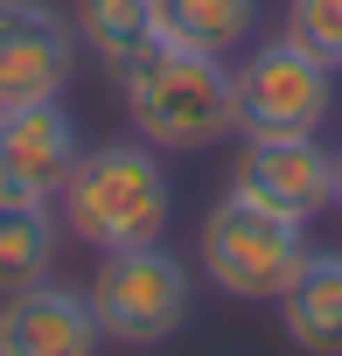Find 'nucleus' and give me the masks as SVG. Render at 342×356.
<instances>
[{"label": "nucleus", "instance_id": "1", "mask_svg": "<svg viewBox=\"0 0 342 356\" xmlns=\"http://www.w3.org/2000/svg\"><path fill=\"white\" fill-rule=\"evenodd\" d=\"M63 231L77 245L98 252H126V245H161L168 231V168L161 147L147 140H112L77 154L70 182H63Z\"/></svg>", "mask_w": 342, "mask_h": 356}, {"label": "nucleus", "instance_id": "2", "mask_svg": "<svg viewBox=\"0 0 342 356\" xmlns=\"http://www.w3.org/2000/svg\"><path fill=\"white\" fill-rule=\"evenodd\" d=\"M126 119L147 147L161 154H203L217 147L231 126V70L224 56H203V49H175V42H161L154 56H140L126 77Z\"/></svg>", "mask_w": 342, "mask_h": 356}, {"label": "nucleus", "instance_id": "3", "mask_svg": "<svg viewBox=\"0 0 342 356\" xmlns=\"http://www.w3.org/2000/svg\"><path fill=\"white\" fill-rule=\"evenodd\" d=\"M307 224L231 189L210 217H203V273L231 293V300H279L293 286V273L307 266Z\"/></svg>", "mask_w": 342, "mask_h": 356}, {"label": "nucleus", "instance_id": "4", "mask_svg": "<svg viewBox=\"0 0 342 356\" xmlns=\"http://www.w3.org/2000/svg\"><path fill=\"white\" fill-rule=\"evenodd\" d=\"M328 105H335V70L321 56H307L293 35L259 42L231 70V126L245 140H266V133H321Z\"/></svg>", "mask_w": 342, "mask_h": 356}, {"label": "nucleus", "instance_id": "5", "mask_svg": "<svg viewBox=\"0 0 342 356\" xmlns=\"http://www.w3.org/2000/svg\"><path fill=\"white\" fill-rule=\"evenodd\" d=\"M91 307H98V328L112 342H168L182 321H189V273L168 245H126V252H105L98 280H91Z\"/></svg>", "mask_w": 342, "mask_h": 356}, {"label": "nucleus", "instance_id": "6", "mask_svg": "<svg viewBox=\"0 0 342 356\" xmlns=\"http://www.w3.org/2000/svg\"><path fill=\"white\" fill-rule=\"evenodd\" d=\"M77 126L56 98L0 105V196L8 203H56L77 168Z\"/></svg>", "mask_w": 342, "mask_h": 356}, {"label": "nucleus", "instance_id": "7", "mask_svg": "<svg viewBox=\"0 0 342 356\" xmlns=\"http://www.w3.org/2000/svg\"><path fill=\"white\" fill-rule=\"evenodd\" d=\"M77 63V35L42 0H8L0 8V105H42L63 98Z\"/></svg>", "mask_w": 342, "mask_h": 356}, {"label": "nucleus", "instance_id": "8", "mask_svg": "<svg viewBox=\"0 0 342 356\" xmlns=\"http://www.w3.org/2000/svg\"><path fill=\"white\" fill-rule=\"evenodd\" d=\"M245 196L286 210V217H321L335 203V154L314 140V133H266V140H245L238 154V182Z\"/></svg>", "mask_w": 342, "mask_h": 356}, {"label": "nucleus", "instance_id": "9", "mask_svg": "<svg viewBox=\"0 0 342 356\" xmlns=\"http://www.w3.org/2000/svg\"><path fill=\"white\" fill-rule=\"evenodd\" d=\"M105 328L91 293L35 280L22 293H0V356H98Z\"/></svg>", "mask_w": 342, "mask_h": 356}, {"label": "nucleus", "instance_id": "10", "mask_svg": "<svg viewBox=\"0 0 342 356\" xmlns=\"http://www.w3.org/2000/svg\"><path fill=\"white\" fill-rule=\"evenodd\" d=\"M286 335L307 356H342V252H307L293 286L279 293Z\"/></svg>", "mask_w": 342, "mask_h": 356}, {"label": "nucleus", "instance_id": "11", "mask_svg": "<svg viewBox=\"0 0 342 356\" xmlns=\"http://www.w3.org/2000/svg\"><path fill=\"white\" fill-rule=\"evenodd\" d=\"M77 35L112 77H126L140 56L161 49V8L154 0H77Z\"/></svg>", "mask_w": 342, "mask_h": 356}, {"label": "nucleus", "instance_id": "12", "mask_svg": "<svg viewBox=\"0 0 342 356\" xmlns=\"http://www.w3.org/2000/svg\"><path fill=\"white\" fill-rule=\"evenodd\" d=\"M154 8H161V42L203 56H231L259 29V0H154Z\"/></svg>", "mask_w": 342, "mask_h": 356}, {"label": "nucleus", "instance_id": "13", "mask_svg": "<svg viewBox=\"0 0 342 356\" xmlns=\"http://www.w3.org/2000/svg\"><path fill=\"white\" fill-rule=\"evenodd\" d=\"M56 266V217L49 203H8L0 196V293H22L49 280Z\"/></svg>", "mask_w": 342, "mask_h": 356}, {"label": "nucleus", "instance_id": "14", "mask_svg": "<svg viewBox=\"0 0 342 356\" xmlns=\"http://www.w3.org/2000/svg\"><path fill=\"white\" fill-rule=\"evenodd\" d=\"M286 35L328 70H342V0H286Z\"/></svg>", "mask_w": 342, "mask_h": 356}, {"label": "nucleus", "instance_id": "15", "mask_svg": "<svg viewBox=\"0 0 342 356\" xmlns=\"http://www.w3.org/2000/svg\"><path fill=\"white\" fill-rule=\"evenodd\" d=\"M335 203H342V161H335Z\"/></svg>", "mask_w": 342, "mask_h": 356}, {"label": "nucleus", "instance_id": "16", "mask_svg": "<svg viewBox=\"0 0 342 356\" xmlns=\"http://www.w3.org/2000/svg\"><path fill=\"white\" fill-rule=\"evenodd\" d=\"M0 8H8V0H0Z\"/></svg>", "mask_w": 342, "mask_h": 356}]
</instances>
